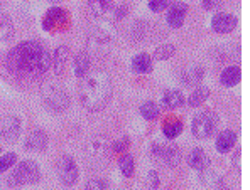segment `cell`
Masks as SVG:
<instances>
[{"mask_svg": "<svg viewBox=\"0 0 250 190\" xmlns=\"http://www.w3.org/2000/svg\"><path fill=\"white\" fill-rule=\"evenodd\" d=\"M127 12H128V5L122 2L115 7V10H113V17H115V20H122L124 17L127 16Z\"/></svg>", "mask_w": 250, "mask_h": 190, "instance_id": "31", "label": "cell"}, {"mask_svg": "<svg viewBox=\"0 0 250 190\" xmlns=\"http://www.w3.org/2000/svg\"><path fill=\"white\" fill-rule=\"evenodd\" d=\"M205 78V68L203 66H191L186 68L181 74V83L185 86H196L203 81Z\"/></svg>", "mask_w": 250, "mask_h": 190, "instance_id": "14", "label": "cell"}, {"mask_svg": "<svg viewBox=\"0 0 250 190\" xmlns=\"http://www.w3.org/2000/svg\"><path fill=\"white\" fill-rule=\"evenodd\" d=\"M58 175H60V180L64 185L76 184L80 170H78V165H76V162H75L73 156H69V155L61 156L60 163H58Z\"/></svg>", "mask_w": 250, "mask_h": 190, "instance_id": "6", "label": "cell"}, {"mask_svg": "<svg viewBox=\"0 0 250 190\" xmlns=\"http://www.w3.org/2000/svg\"><path fill=\"white\" fill-rule=\"evenodd\" d=\"M223 3V0H201V5H203L205 10H215L218 9Z\"/></svg>", "mask_w": 250, "mask_h": 190, "instance_id": "34", "label": "cell"}, {"mask_svg": "<svg viewBox=\"0 0 250 190\" xmlns=\"http://www.w3.org/2000/svg\"><path fill=\"white\" fill-rule=\"evenodd\" d=\"M56 2H60V0H56Z\"/></svg>", "mask_w": 250, "mask_h": 190, "instance_id": "35", "label": "cell"}, {"mask_svg": "<svg viewBox=\"0 0 250 190\" xmlns=\"http://www.w3.org/2000/svg\"><path fill=\"white\" fill-rule=\"evenodd\" d=\"M237 17L229 12H218L211 19V29L216 34H229L237 27Z\"/></svg>", "mask_w": 250, "mask_h": 190, "instance_id": "8", "label": "cell"}, {"mask_svg": "<svg viewBox=\"0 0 250 190\" xmlns=\"http://www.w3.org/2000/svg\"><path fill=\"white\" fill-rule=\"evenodd\" d=\"M147 182H149V187H150V189L156 190L157 187H159V184H161V177H159V173H157L156 170L149 172V175H147Z\"/></svg>", "mask_w": 250, "mask_h": 190, "instance_id": "32", "label": "cell"}, {"mask_svg": "<svg viewBox=\"0 0 250 190\" xmlns=\"http://www.w3.org/2000/svg\"><path fill=\"white\" fill-rule=\"evenodd\" d=\"M9 63L16 72L39 76L51 68V52L39 41H22L9 52Z\"/></svg>", "mask_w": 250, "mask_h": 190, "instance_id": "1", "label": "cell"}, {"mask_svg": "<svg viewBox=\"0 0 250 190\" xmlns=\"http://www.w3.org/2000/svg\"><path fill=\"white\" fill-rule=\"evenodd\" d=\"M39 178H41V170H39L38 163L32 160H24L16 165V170L12 172L7 184L10 187H21L25 184H36L39 182Z\"/></svg>", "mask_w": 250, "mask_h": 190, "instance_id": "3", "label": "cell"}, {"mask_svg": "<svg viewBox=\"0 0 250 190\" xmlns=\"http://www.w3.org/2000/svg\"><path fill=\"white\" fill-rule=\"evenodd\" d=\"M163 104L171 109L179 108L181 104H185V94L179 89H166L163 93Z\"/></svg>", "mask_w": 250, "mask_h": 190, "instance_id": "20", "label": "cell"}, {"mask_svg": "<svg viewBox=\"0 0 250 190\" xmlns=\"http://www.w3.org/2000/svg\"><path fill=\"white\" fill-rule=\"evenodd\" d=\"M128 145H130V140L127 137H122L113 143V152H125L128 148Z\"/></svg>", "mask_w": 250, "mask_h": 190, "instance_id": "33", "label": "cell"}, {"mask_svg": "<svg viewBox=\"0 0 250 190\" xmlns=\"http://www.w3.org/2000/svg\"><path fill=\"white\" fill-rule=\"evenodd\" d=\"M216 126H218V116L213 111H209V109H205V111H200L193 118L191 131H193V135L198 140H207L215 133Z\"/></svg>", "mask_w": 250, "mask_h": 190, "instance_id": "4", "label": "cell"}, {"mask_svg": "<svg viewBox=\"0 0 250 190\" xmlns=\"http://www.w3.org/2000/svg\"><path fill=\"white\" fill-rule=\"evenodd\" d=\"M0 133L5 140L14 141L21 135V120L16 115H7L0 120Z\"/></svg>", "mask_w": 250, "mask_h": 190, "instance_id": "10", "label": "cell"}, {"mask_svg": "<svg viewBox=\"0 0 250 190\" xmlns=\"http://www.w3.org/2000/svg\"><path fill=\"white\" fill-rule=\"evenodd\" d=\"M209 96V89L205 86H198L196 89L193 91V93L188 96V104L193 106V108H196V106H201L205 103V101L208 100Z\"/></svg>", "mask_w": 250, "mask_h": 190, "instance_id": "22", "label": "cell"}, {"mask_svg": "<svg viewBox=\"0 0 250 190\" xmlns=\"http://www.w3.org/2000/svg\"><path fill=\"white\" fill-rule=\"evenodd\" d=\"M171 5V0H149V9L152 12H163Z\"/></svg>", "mask_w": 250, "mask_h": 190, "instance_id": "29", "label": "cell"}, {"mask_svg": "<svg viewBox=\"0 0 250 190\" xmlns=\"http://www.w3.org/2000/svg\"><path fill=\"white\" fill-rule=\"evenodd\" d=\"M188 16V3L186 2H174L172 5H169L166 22L169 27L172 29H179L186 20Z\"/></svg>", "mask_w": 250, "mask_h": 190, "instance_id": "9", "label": "cell"}, {"mask_svg": "<svg viewBox=\"0 0 250 190\" xmlns=\"http://www.w3.org/2000/svg\"><path fill=\"white\" fill-rule=\"evenodd\" d=\"M16 162H17V155L14 152L2 155L0 156V173L5 172V170H9V169H12V167L16 165Z\"/></svg>", "mask_w": 250, "mask_h": 190, "instance_id": "28", "label": "cell"}, {"mask_svg": "<svg viewBox=\"0 0 250 190\" xmlns=\"http://www.w3.org/2000/svg\"><path fill=\"white\" fill-rule=\"evenodd\" d=\"M235 143H237V133H235L233 130H223L222 133L216 137V150H218L220 153H229L231 148L235 147Z\"/></svg>", "mask_w": 250, "mask_h": 190, "instance_id": "15", "label": "cell"}, {"mask_svg": "<svg viewBox=\"0 0 250 190\" xmlns=\"http://www.w3.org/2000/svg\"><path fill=\"white\" fill-rule=\"evenodd\" d=\"M141 115L142 118H146L147 121H150V120H156L157 116L161 115V106L156 103V101L149 100V101H144V103L141 104Z\"/></svg>", "mask_w": 250, "mask_h": 190, "instance_id": "23", "label": "cell"}, {"mask_svg": "<svg viewBox=\"0 0 250 190\" xmlns=\"http://www.w3.org/2000/svg\"><path fill=\"white\" fill-rule=\"evenodd\" d=\"M152 155L157 160H161L163 163H166L167 167H174L179 162V148L174 145H164V143H157L152 147Z\"/></svg>", "mask_w": 250, "mask_h": 190, "instance_id": "7", "label": "cell"}, {"mask_svg": "<svg viewBox=\"0 0 250 190\" xmlns=\"http://www.w3.org/2000/svg\"><path fill=\"white\" fill-rule=\"evenodd\" d=\"M68 56H69V49L66 46L56 47V51L51 54V66L56 69L58 74H61L64 71L66 64H68Z\"/></svg>", "mask_w": 250, "mask_h": 190, "instance_id": "19", "label": "cell"}, {"mask_svg": "<svg viewBox=\"0 0 250 190\" xmlns=\"http://www.w3.org/2000/svg\"><path fill=\"white\" fill-rule=\"evenodd\" d=\"M181 131H183V123L179 121V120H169L163 126L164 137L169 138V140H174L176 137H179Z\"/></svg>", "mask_w": 250, "mask_h": 190, "instance_id": "25", "label": "cell"}, {"mask_svg": "<svg viewBox=\"0 0 250 190\" xmlns=\"http://www.w3.org/2000/svg\"><path fill=\"white\" fill-rule=\"evenodd\" d=\"M42 100L51 111H56V113L66 111L69 106V94L66 93L62 87H58V86L46 87L42 93Z\"/></svg>", "mask_w": 250, "mask_h": 190, "instance_id": "5", "label": "cell"}, {"mask_svg": "<svg viewBox=\"0 0 250 190\" xmlns=\"http://www.w3.org/2000/svg\"><path fill=\"white\" fill-rule=\"evenodd\" d=\"M188 165L194 170H207L209 167V155L203 148H193L188 153Z\"/></svg>", "mask_w": 250, "mask_h": 190, "instance_id": "13", "label": "cell"}, {"mask_svg": "<svg viewBox=\"0 0 250 190\" xmlns=\"http://www.w3.org/2000/svg\"><path fill=\"white\" fill-rule=\"evenodd\" d=\"M113 5V0H88V10L93 17H104Z\"/></svg>", "mask_w": 250, "mask_h": 190, "instance_id": "21", "label": "cell"}, {"mask_svg": "<svg viewBox=\"0 0 250 190\" xmlns=\"http://www.w3.org/2000/svg\"><path fill=\"white\" fill-rule=\"evenodd\" d=\"M24 147L29 152H42L47 147V133L44 130H34L25 138Z\"/></svg>", "mask_w": 250, "mask_h": 190, "instance_id": "12", "label": "cell"}, {"mask_svg": "<svg viewBox=\"0 0 250 190\" xmlns=\"http://www.w3.org/2000/svg\"><path fill=\"white\" fill-rule=\"evenodd\" d=\"M66 19H68V14H66L64 9H61V7H51L42 19V27L46 31H51V29L64 24Z\"/></svg>", "mask_w": 250, "mask_h": 190, "instance_id": "11", "label": "cell"}, {"mask_svg": "<svg viewBox=\"0 0 250 190\" xmlns=\"http://www.w3.org/2000/svg\"><path fill=\"white\" fill-rule=\"evenodd\" d=\"M84 190H106V182L104 178H91Z\"/></svg>", "mask_w": 250, "mask_h": 190, "instance_id": "30", "label": "cell"}, {"mask_svg": "<svg viewBox=\"0 0 250 190\" xmlns=\"http://www.w3.org/2000/svg\"><path fill=\"white\" fill-rule=\"evenodd\" d=\"M242 79V69L238 66H227L220 74V83L225 87H233L240 83Z\"/></svg>", "mask_w": 250, "mask_h": 190, "instance_id": "16", "label": "cell"}, {"mask_svg": "<svg viewBox=\"0 0 250 190\" xmlns=\"http://www.w3.org/2000/svg\"><path fill=\"white\" fill-rule=\"evenodd\" d=\"M14 35V24L9 16L0 14V42L9 41Z\"/></svg>", "mask_w": 250, "mask_h": 190, "instance_id": "24", "label": "cell"}, {"mask_svg": "<svg viewBox=\"0 0 250 190\" xmlns=\"http://www.w3.org/2000/svg\"><path fill=\"white\" fill-rule=\"evenodd\" d=\"M152 56L147 52H139L137 56H134L132 59V71L139 72V74H146V72L152 71Z\"/></svg>", "mask_w": 250, "mask_h": 190, "instance_id": "17", "label": "cell"}, {"mask_svg": "<svg viewBox=\"0 0 250 190\" xmlns=\"http://www.w3.org/2000/svg\"><path fill=\"white\" fill-rule=\"evenodd\" d=\"M135 170V160L132 155H124L120 158V172L124 173V177H130Z\"/></svg>", "mask_w": 250, "mask_h": 190, "instance_id": "26", "label": "cell"}, {"mask_svg": "<svg viewBox=\"0 0 250 190\" xmlns=\"http://www.w3.org/2000/svg\"><path fill=\"white\" fill-rule=\"evenodd\" d=\"M174 52H176V47L172 46V44L166 42V44H161V46L156 49V57L159 61H166L171 56H174Z\"/></svg>", "mask_w": 250, "mask_h": 190, "instance_id": "27", "label": "cell"}, {"mask_svg": "<svg viewBox=\"0 0 250 190\" xmlns=\"http://www.w3.org/2000/svg\"><path fill=\"white\" fill-rule=\"evenodd\" d=\"M90 66H91V57L90 52L86 51H82V52L76 54L75 63H73V68H75V76L76 78H84V76L90 72Z\"/></svg>", "mask_w": 250, "mask_h": 190, "instance_id": "18", "label": "cell"}, {"mask_svg": "<svg viewBox=\"0 0 250 190\" xmlns=\"http://www.w3.org/2000/svg\"><path fill=\"white\" fill-rule=\"evenodd\" d=\"M112 78L104 69H95L83 78L80 86V100L88 111H100L112 96Z\"/></svg>", "mask_w": 250, "mask_h": 190, "instance_id": "2", "label": "cell"}]
</instances>
